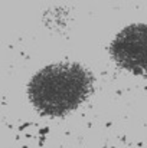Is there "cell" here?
Wrapping results in <instances>:
<instances>
[{"label":"cell","mask_w":147,"mask_h":148,"mask_svg":"<svg viewBox=\"0 0 147 148\" xmlns=\"http://www.w3.org/2000/svg\"><path fill=\"white\" fill-rule=\"evenodd\" d=\"M92 91V76L78 63H55L39 71L28 94L32 105L48 116H63L77 109Z\"/></svg>","instance_id":"obj_1"},{"label":"cell","mask_w":147,"mask_h":148,"mask_svg":"<svg viewBox=\"0 0 147 148\" xmlns=\"http://www.w3.org/2000/svg\"><path fill=\"white\" fill-rule=\"evenodd\" d=\"M111 58L124 71L134 75L147 73V25L124 27L111 43Z\"/></svg>","instance_id":"obj_2"}]
</instances>
